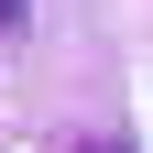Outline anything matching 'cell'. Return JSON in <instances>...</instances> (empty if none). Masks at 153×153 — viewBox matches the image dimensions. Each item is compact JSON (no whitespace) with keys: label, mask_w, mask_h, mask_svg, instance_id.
Returning <instances> with one entry per match:
<instances>
[{"label":"cell","mask_w":153,"mask_h":153,"mask_svg":"<svg viewBox=\"0 0 153 153\" xmlns=\"http://www.w3.org/2000/svg\"><path fill=\"white\" fill-rule=\"evenodd\" d=\"M22 22H33V11H22V0H0V44H11V33H22Z\"/></svg>","instance_id":"1"}]
</instances>
